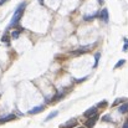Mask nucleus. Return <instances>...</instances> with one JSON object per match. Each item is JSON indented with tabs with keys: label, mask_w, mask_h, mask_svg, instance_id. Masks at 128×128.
I'll list each match as a JSON object with an SVG mask.
<instances>
[{
	"label": "nucleus",
	"mask_w": 128,
	"mask_h": 128,
	"mask_svg": "<svg viewBox=\"0 0 128 128\" xmlns=\"http://www.w3.org/2000/svg\"><path fill=\"white\" fill-rule=\"evenodd\" d=\"M98 18L102 19L104 22H107V21H108V10H107V9H103V10L98 14Z\"/></svg>",
	"instance_id": "nucleus-5"
},
{
	"label": "nucleus",
	"mask_w": 128,
	"mask_h": 128,
	"mask_svg": "<svg viewBox=\"0 0 128 128\" xmlns=\"http://www.w3.org/2000/svg\"><path fill=\"white\" fill-rule=\"evenodd\" d=\"M8 0H0V5H2V4H5Z\"/></svg>",
	"instance_id": "nucleus-21"
},
{
	"label": "nucleus",
	"mask_w": 128,
	"mask_h": 128,
	"mask_svg": "<svg viewBox=\"0 0 128 128\" xmlns=\"http://www.w3.org/2000/svg\"><path fill=\"white\" fill-rule=\"evenodd\" d=\"M102 120H103L104 122H106V121H111V117H110V116H104V117H103Z\"/></svg>",
	"instance_id": "nucleus-19"
},
{
	"label": "nucleus",
	"mask_w": 128,
	"mask_h": 128,
	"mask_svg": "<svg viewBox=\"0 0 128 128\" xmlns=\"http://www.w3.org/2000/svg\"><path fill=\"white\" fill-rule=\"evenodd\" d=\"M127 50H128V40H126V44L123 46V51H127Z\"/></svg>",
	"instance_id": "nucleus-18"
},
{
	"label": "nucleus",
	"mask_w": 128,
	"mask_h": 128,
	"mask_svg": "<svg viewBox=\"0 0 128 128\" xmlns=\"http://www.w3.org/2000/svg\"><path fill=\"white\" fill-rule=\"evenodd\" d=\"M94 114H97V107H91L90 110H87L85 113H84V116L87 117V118H90V117H92Z\"/></svg>",
	"instance_id": "nucleus-4"
},
{
	"label": "nucleus",
	"mask_w": 128,
	"mask_h": 128,
	"mask_svg": "<svg viewBox=\"0 0 128 128\" xmlns=\"http://www.w3.org/2000/svg\"><path fill=\"white\" fill-rule=\"evenodd\" d=\"M41 111H44V106H38V107H34L32 110H30L29 113H30V114H36V113H39V112H41Z\"/></svg>",
	"instance_id": "nucleus-7"
},
{
	"label": "nucleus",
	"mask_w": 128,
	"mask_h": 128,
	"mask_svg": "<svg viewBox=\"0 0 128 128\" xmlns=\"http://www.w3.org/2000/svg\"><path fill=\"white\" fill-rule=\"evenodd\" d=\"M118 111H120V113H122V114L127 113V112H128V102H126V103H123L122 106H120Z\"/></svg>",
	"instance_id": "nucleus-8"
},
{
	"label": "nucleus",
	"mask_w": 128,
	"mask_h": 128,
	"mask_svg": "<svg viewBox=\"0 0 128 128\" xmlns=\"http://www.w3.org/2000/svg\"><path fill=\"white\" fill-rule=\"evenodd\" d=\"M106 104H107V102H106V101H102V102H101V103L97 106V108H98V107H104Z\"/></svg>",
	"instance_id": "nucleus-17"
},
{
	"label": "nucleus",
	"mask_w": 128,
	"mask_h": 128,
	"mask_svg": "<svg viewBox=\"0 0 128 128\" xmlns=\"http://www.w3.org/2000/svg\"><path fill=\"white\" fill-rule=\"evenodd\" d=\"M19 36H20V31H19V30H14V31L11 32V38H12V39H18Z\"/></svg>",
	"instance_id": "nucleus-12"
},
{
	"label": "nucleus",
	"mask_w": 128,
	"mask_h": 128,
	"mask_svg": "<svg viewBox=\"0 0 128 128\" xmlns=\"http://www.w3.org/2000/svg\"><path fill=\"white\" fill-rule=\"evenodd\" d=\"M126 64V60H120L116 65H114V68H118V67H121V66H123Z\"/></svg>",
	"instance_id": "nucleus-14"
},
{
	"label": "nucleus",
	"mask_w": 128,
	"mask_h": 128,
	"mask_svg": "<svg viewBox=\"0 0 128 128\" xmlns=\"http://www.w3.org/2000/svg\"><path fill=\"white\" fill-rule=\"evenodd\" d=\"M64 96H65V92H58V93H57V94L52 98V101H58V100H61Z\"/></svg>",
	"instance_id": "nucleus-11"
},
{
	"label": "nucleus",
	"mask_w": 128,
	"mask_h": 128,
	"mask_svg": "<svg viewBox=\"0 0 128 128\" xmlns=\"http://www.w3.org/2000/svg\"><path fill=\"white\" fill-rule=\"evenodd\" d=\"M88 50V47H84V48H78V50H75L74 54L75 55H80V54H86V51Z\"/></svg>",
	"instance_id": "nucleus-10"
},
{
	"label": "nucleus",
	"mask_w": 128,
	"mask_h": 128,
	"mask_svg": "<svg viewBox=\"0 0 128 128\" xmlns=\"http://www.w3.org/2000/svg\"><path fill=\"white\" fill-rule=\"evenodd\" d=\"M16 117H15V114H8L6 117H2V118H0V123H5V122H9V121H12V120H15Z\"/></svg>",
	"instance_id": "nucleus-6"
},
{
	"label": "nucleus",
	"mask_w": 128,
	"mask_h": 128,
	"mask_svg": "<svg viewBox=\"0 0 128 128\" xmlns=\"http://www.w3.org/2000/svg\"><path fill=\"white\" fill-rule=\"evenodd\" d=\"M122 101H124V100H123V98H118V100H116V101L113 102V106H117V104H120Z\"/></svg>",
	"instance_id": "nucleus-16"
},
{
	"label": "nucleus",
	"mask_w": 128,
	"mask_h": 128,
	"mask_svg": "<svg viewBox=\"0 0 128 128\" xmlns=\"http://www.w3.org/2000/svg\"><path fill=\"white\" fill-rule=\"evenodd\" d=\"M77 126V120H75V118H72V120H70V121H67L66 123H64L61 128H75Z\"/></svg>",
	"instance_id": "nucleus-3"
},
{
	"label": "nucleus",
	"mask_w": 128,
	"mask_h": 128,
	"mask_svg": "<svg viewBox=\"0 0 128 128\" xmlns=\"http://www.w3.org/2000/svg\"><path fill=\"white\" fill-rule=\"evenodd\" d=\"M1 41H2V42L9 44V41H10V38H9V35H8V34L2 35V36H1Z\"/></svg>",
	"instance_id": "nucleus-13"
},
{
	"label": "nucleus",
	"mask_w": 128,
	"mask_h": 128,
	"mask_svg": "<svg viewBox=\"0 0 128 128\" xmlns=\"http://www.w3.org/2000/svg\"><path fill=\"white\" fill-rule=\"evenodd\" d=\"M57 114H58V112H57V111H54V112H52V113H50V114H48V116H47V117H46V120H45V121H46V122H47V121H50V120H52V118H54V117H56V116H57Z\"/></svg>",
	"instance_id": "nucleus-9"
},
{
	"label": "nucleus",
	"mask_w": 128,
	"mask_h": 128,
	"mask_svg": "<svg viewBox=\"0 0 128 128\" xmlns=\"http://www.w3.org/2000/svg\"><path fill=\"white\" fill-rule=\"evenodd\" d=\"M97 120H98V114H94V116H92V117H90L87 121H86V128H92L94 126V123L97 122Z\"/></svg>",
	"instance_id": "nucleus-2"
},
{
	"label": "nucleus",
	"mask_w": 128,
	"mask_h": 128,
	"mask_svg": "<svg viewBox=\"0 0 128 128\" xmlns=\"http://www.w3.org/2000/svg\"><path fill=\"white\" fill-rule=\"evenodd\" d=\"M123 128H128V121H126V122L123 123Z\"/></svg>",
	"instance_id": "nucleus-20"
},
{
	"label": "nucleus",
	"mask_w": 128,
	"mask_h": 128,
	"mask_svg": "<svg viewBox=\"0 0 128 128\" xmlns=\"http://www.w3.org/2000/svg\"><path fill=\"white\" fill-rule=\"evenodd\" d=\"M40 1H41V4H44V2H42V0H40Z\"/></svg>",
	"instance_id": "nucleus-22"
},
{
	"label": "nucleus",
	"mask_w": 128,
	"mask_h": 128,
	"mask_svg": "<svg viewBox=\"0 0 128 128\" xmlns=\"http://www.w3.org/2000/svg\"><path fill=\"white\" fill-rule=\"evenodd\" d=\"M25 8H26V2H21V4L18 6V9L15 10V12H14V15H12V18H11V21H10V24H9L8 28H14V26L18 25V22L20 21V19H21V16H22V12H24Z\"/></svg>",
	"instance_id": "nucleus-1"
},
{
	"label": "nucleus",
	"mask_w": 128,
	"mask_h": 128,
	"mask_svg": "<svg viewBox=\"0 0 128 128\" xmlns=\"http://www.w3.org/2000/svg\"><path fill=\"white\" fill-rule=\"evenodd\" d=\"M100 56H101V54L100 52H97L96 54V56H94V65H93V67H97V65H98V60H100Z\"/></svg>",
	"instance_id": "nucleus-15"
}]
</instances>
